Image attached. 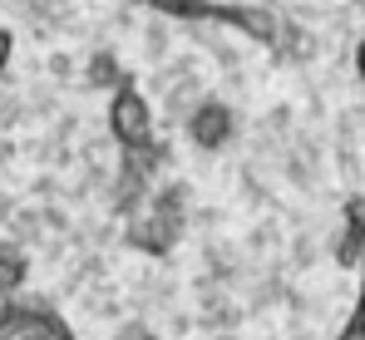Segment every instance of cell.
Wrapping results in <instances>:
<instances>
[{"instance_id":"6da1fadb","label":"cell","mask_w":365,"mask_h":340,"mask_svg":"<svg viewBox=\"0 0 365 340\" xmlns=\"http://www.w3.org/2000/svg\"><path fill=\"white\" fill-rule=\"evenodd\" d=\"M138 5H153L163 15H178V20H212V25H232L252 35L257 45L267 50H292V20L267 10V5H252V0H138Z\"/></svg>"},{"instance_id":"7a4b0ae2","label":"cell","mask_w":365,"mask_h":340,"mask_svg":"<svg viewBox=\"0 0 365 340\" xmlns=\"http://www.w3.org/2000/svg\"><path fill=\"white\" fill-rule=\"evenodd\" d=\"M109 133L123 148V158L133 153H158V133H153V109L148 99L133 89V84H119L114 99H109Z\"/></svg>"},{"instance_id":"3957f363","label":"cell","mask_w":365,"mask_h":340,"mask_svg":"<svg viewBox=\"0 0 365 340\" xmlns=\"http://www.w3.org/2000/svg\"><path fill=\"white\" fill-rule=\"evenodd\" d=\"M187 133H192L197 148H222L232 138V109L217 104V99H202L192 109V118H187Z\"/></svg>"},{"instance_id":"277c9868","label":"cell","mask_w":365,"mask_h":340,"mask_svg":"<svg viewBox=\"0 0 365 340\" xmlns=\"http://www.w3.org/2000/svg\"><path fill=\"white\" fill-rule=\"evenodd\" d=\"M30 277V262L20 257V252H10V247H0V301H10L20 286Z\"/></svg>"},{"instance_id":"5b68a950","label":"cell","mask_w":365,"mask_h":340,"mask_svg":"<svg viewBox=\"0 0 365 340\" xmlns=\"http://www.w3.org/2000/svg\"><path fill=\"white\" fill-rule=\"evenodd\" d=\"M365 252V197H351V207H346V262H356Z\"/></svg>"},{"instance_id":"8992f818","label":"cell","mask_w":365,"mask_h":340,"mask_svg":"<svg viewBox=\"0 0 365 340\" xmlns=\"http://www.w3.org/2000/svg\"><path fill=\"white\" fill-rule=\"evenodd\" d=\"M10 55H15V35L0 30V79H5V69H10Z\"/></svg>"},{"instance_id":"52a82bcc","label":"cell","mask_w":365,"mask_h":340,"mask_svg":"<svg viewBox=\"0 0 365 340\" xmlns=\"http://www.w3.org/2000/svg\"><path fill=\"white\" fill-rule=\"evenodd\" d=\"M119 340H158V336H153V331H143V326H128Z\"/></svg>"},{"instance_id":"ba28073f","label":"cell","mask_w":365,"mask_h":340,"mask_svg":"<svg viewBox=\"0 0 365 340\" xmlns=\"http://www.w3.org/2000/svg\"><path fill=\"white\" fill-rule=\"evenodd\" d=\"M356 74H361V84H365V40H361V50H356Z\"/></svg>"}]
</instances>
